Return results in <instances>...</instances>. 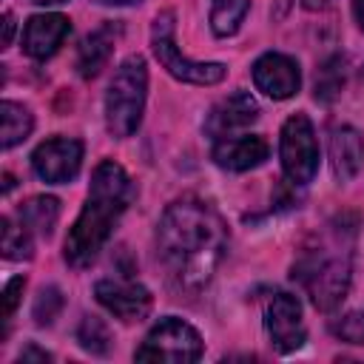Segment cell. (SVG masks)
<instances>
[{"label": "cell", "mask_w": 364, "mask_h": 364, "mask_svg": "<svg viewBox=\"0 0 364 364\" xmlns=\"http://www.w3.org/2000/svg\"><path fill=\"white\" fill-rule=\"evenodd\" d=\"M23 287H26V279H23V276H14V279L6 284V290H3V321L11 318V313H14L17 301H20V290H23Z\"/></svg>", "instance_id": "25"}, {"label": "cell", "mask_w": 364, "mask_h": 364, "mask_svg": "<svg viewBox=\"0 0 364 364\" xmlns=\"http://www.w3.org/2000/svg\"><path fill=\"white\" fill-rule=\"evenodd\" d=\"M264 327L279 353H293L304 344L307 330L301 321V304L290 293H273L264 307Z\"/></svg>", "instance_id": "9"}, {"label": "cell", "mask_w": 364, "mask_h": 364, "mask_svg": "<svg viewBox=\"0 0 364 364\" xmlns=\"http://www.w3.org/2000/svg\"><path fill=\"white\" fill-rule=\"evenodd\" d=\"M77 341L82 350H88L91 355H105L111 350V330L102 318L97 316H85L77 327Z\"/></svg>", "instance_id": "21"}, {"label": "cell", "mask_w": 364, "mask_h": 364, "mask_svg": "<svg viewBox=\"0 0 364 364\" xmlns=\"http://www.w3.org/2000/svg\"><path fill=\"white\" fill-rule=\"evenodd\" d=\"M17 219L37 236H51L57 219H60V199L54 196H31L28 202L20 205L17 210Z\"/></svg>", "instance_id": "17"}, {"label": "cell", "mask_w": 364, "mask_h": 364, "mask_svg": "<svg viewBox=\"0 0 364 364\" xmlns=\"http://www.w3.org/2000/svg\"><path fill=\"white\" fill-rule=\"evenodd\" d=\"M333 336L347 341V344H364V310H353V313H344L341 318H336L330 324Z\"/></svg>", "instance_id": "23"}, {"label": "cell", "mask_w": 364, "mask_h": 364, "mask_svg": "<svg viewBox=\"0 0 364 364\" xmlns=\"http://www.w3.org/2000/svg\"><path fill=\"white\" fill-rule=\"evenodd\" d=\"M82 165V142L71 136H51L40 142L31 154L34 173L48 185H63L77 176Z\"/></svg>", "instance_id": "8"}, {"label": "cell", "mask_w": 364, "mask_h": 364, "mask_svg": "<svg viewBox=\"0 0 364 364\" xmlns=\"http://www.w3.org/2000/svg\"><path fill=\"white\" fill-rule=\"evenodd\" d=\"M0 117H3V148H6V151L14 148V145H20V142L31 134V128H34L31 111H28L26 105H20V102L6 100V102L0 105Z\"/></svg>", "instance_id": "18"}, {"label": "cell", "mask_w": 364, "mask_h": 364, "mask_svg": "<svg viewBox=\"0 0 364 364\" xmlns=\"http://www.w3.org/2000/svg\"><path fill=\"white\" fill-rule=\"evenodd\" d=\"M114 40H117V26L114 23H105V26H100L97 31H91L80 43V51H77V74L82 80H91V77H97L105 68V63H108V57L114 51Z\"/></svg>", "instance_id": "16"}, {"label": "cell", "mask_w": 364, "mask_h": 364, "mask_svg": "<svg viewBox=\"0 0 364 364\" xmlns=\"http://www.w3.org/2000/svg\"><path fill=\"white\" fill-rule=\"evenodd\" d=\"M151 48H154V57L159 60V65L171 77H176L179 82L216 85L228 74V68L222 63H196V60H188L176 48V40H173V11L156 14V20L151 26Z\"/></svg>", "instance_id": "5"}, {"label": "cell", "mask_w": 364, "mask_h": 364, "mask_svg": "<svg viewBox=\"0 0 364 364\" xmlns=\"http://www.w3.org/2000/svg\"><path fill=\"white\" fill-rule=\"evenodd\" d=\"M145 94H148L145 60L139 54H131L119 63L105 91V128L111 136L125 139L139 128L145 111Z\"/></svg>", "instance_id": "4"}, {"label": "cell", "mask_w": 364, "mask_h": 364, "mask_svg": "<svg viewBox=\"0 0 364 364\" xmlns=\"http://www.w3.org/2000/svg\"><path fill=\"white\" fill-rule=\"evenodd\" d=\"M270 148L262 136L256 134H239V136H222V139H213V162L225 171H250V168H259L264 159H267Z\"/></svg>", "instance_id": "14"}, {"label": "cell", "mask_w": 364, "mask_h": 364, "mask_svg": "<svg viewBox=\"0 0 364 364\" xmlns=\"http://www.w3.org/2000/svg\"><path fill=\"white\" fill-rule=\"evenodd\" d=\"M11 185H14V179H11V173H3V191H6V193L11 191Z\"/></svg>", "instance_id": "31"}, {"label": "cell", "mask_w": 364, "mask_h": 364, "mask_svg": "<svg viewBox=\"0 0 364 364\" xmlns=\"http://www.w3.org/2000/svg\"><path fill=\"white\" fill-rule=\"evenodd\" d=\"M253 82L264 97L287 100L299 91L301 71H299V63L293 57L279 54V51H267L253 63Z\"/></svg>", "instance_id": "11"}, {"label": "cell", "mask_w": 364, "mask_h": 364, "mask_svg": "<svg viewBox=\"0 0 364 364\" xmlns=\"http://www.w3.org/2000/svg\"><path fill=\"white\" fill-rule=\"evenodd\" d=\"M11 37H14V14L6 11V17H3V46H11Z\"/></svg>", "instance_id": "26"}, {"label": "cell", "mask_w": 364, "mask_h": 364, "mask_svg": "<svg viewBox=\"0 0 364 364\" xmlns=\"http://www.w3.org/2000/svg\"><path fill=\"white\" fill-rule=\"evenodd\" d=\"M256 117H259L256 100L247 91H236L210 108V114L205 117V134L210 139H222L239 128H247L250 122H256Z\"/></svg>", "instance_id": "12"}, {"label": "cell", "mask_w": 364, "mask_h": 364, "mask_svg": "<svg viewBox=\"0 0 364 364\" xmlns=\"http://www.w3.org/2000/svg\"><path fill=\"white\" fill-rule=\"evenodd\" d=\"M353 14H355V23H358V28L364 31V0H353Z\"/></svg>", "instance_id": "28"}, {"label": "cell", "mask_w": 364, "mask_h": 364, "mask_svg": "<svg viewBox=\"0 0 364 364\" xmlns=\"http://www.w3.org/2000/svg\"><path fill=\"white\" fill-rule=\"evenodd\" d=\"M94 296L108 313H114L122 321H142L154 304L148 287L131 279H100L94 284Z\"/></svg>", "instance_id": "10"}, {"label": "cell", "mask_w": 364, "mask_h": 364, "mask_svg": "<svg viewBox=\"0 0 364 364\" xmlns=\"http://www.w3.org/2000/svg\"><path fill=\"white\" fill-rule=\"evenodd\" d=\"M199 355H202L199 333L188 321L173 316L156 321L134 353L136 361H173V364H188L196 361Z\"/></svg>", "instance_id": "6"}, {"label": "cell", "mask_w": 364, "mask_h": 364, "mask_svg": "<svg viewBox=\"0 0 364 364\" xmlns=\"http://www.w3.org/2000/svg\"><path fill=\"white\" fill-rule=\"evenodd\" d=\"M63 310V296L57 287H43L37 301H34V321L37 324H51Z\"/></svg>", "instance_id": "24"}, {"label": "cell", "mask_w": 364, "mask_h": 364, "mask_svg": "<svg viewBox=\"0 0 364 364\" xmlns=\"http://www.w3.org/2000/svg\"><path fill=\"white\" fill-rule=\"evenodd\" d=\"M341 85H344V60L336 54V57H330L318 68V77H316V100H321V102L336 100L338 91H341Z\"/></svg>", "instance_id": "22"}, {"label": "cell", "mask_w": 364, "mask_h": 364, "mask_svg": "<svg viewBox=\"0 0 364 364\" xmlns=\"http://www.w3.org/2000/svg\"><path fill=\"white\" fill-rule=\"evenodd\" d=\"M31 3H37V6H54V3H65V0H31Z\"/></svg>", "instance_id": "32"}, {"label": "cell", "mask_w": 364, "mask_h": 364, "mask_svg": "<svg viewBox=\"0 0 364 364\" xmlns=\"http://www.w3.org/2000/svg\"><path fill=\"white\" fill-rule=\"evenodd\" d=\"M330 165L338 182H350L364 165V139L355 128L341 125L330 136Z\"/></svg>", "instance_id": "15"}, {"label": "cell", "mask_w": 364, "mask_h": 364, "mask_svg": "<svg viewBox=\"0 0 364 364\" xmlns=\"http://www.w3.org/2000/svg\"><path fill=\"white\" fill-rule=\"evenodd\" d=\"M279 156L284 176L293 185H307L313 182L318 171V142L313 134V125L304 114H293L282 125V139H279Z\"/></svg>", "instance_id": "7"}, {"label": "cell", "mask_w": 364, "mask_h": 364, "mask_svg": "<svg viewBox=\"0 0 364 364\" xmlns=\"http://www.w3.org/2000/svg\"><path fill=\"white\" fill-rule=\"evenodd\" d=\"M350 270V250H344L338 242H318L316 247H307L293 264V279L304 287L316 310L327 313L347 296Z\"/></svg>", "instance_id": "3"}, {"label": "cell", "mask_w": 364, "mask_h": 364, "mask_svg": "<svg viewBox=\"0 0 364 364\" xmlns=\"http://www.w3.org/2000/svg\"><path fill=\"white\" fill-rule=\"evenodd\" d=\"M102 6H128V3H139V0H97Z\"/></svg>", "instance_id": "30"}, {"label": "cell", "mask_w": 364, "mask_h": 364, "mask_svg": "<svg viewBox=\"0 0 364 364\" xmlns=\"http://www.w3.org/2000/svg\"><path fill=\"white\" fill-rule=\"evenodd\" d=\"M31 358H37V361H48L51 355H48L46 350H37V347H26V350L20 353V361H31Z\"/></svg>", "instance_id": "27"}, {"label": "cell", "mask_w": 364, "mask_h": 364, "mask_svg": "<svg viewBox=\"0 0 364 364\" xmlns=\"http://www.w3.org/2000/svg\"><path fill=\"white\" fill-rule=\"evenodd\" d=\"M225 250L228 228L208 202L185 196L165 208L156 228V259L173 293H202L213 279Z\"/></svg>", "instance_id": "1"}, {"label": "cell", "mask_w": 364, "mask_h": 364, "mask_svg": "<svg viewBox=\"0 0 364 364\" xmlns=\"http://www.w3.org/2000/svg\"><path fill=\"white\" fill-rule=\"evenodd\" d=\"M250 0H210V28L216 37H230L245 23Z\"/></svg>", "instance_id": "19"}, {"label": "cell", "mask_w": 364, "mask_h": 364, "mask_svg": "<svg viewBox=\"0 0 364 364\" xmlns=\"http://www.w3.org/2000/svg\"><path fill=\"white\" fill-rule=\"evenodd\" d=\"M301 6H304L307 11H321V9L327 6V0H301Z\"/></svg>", "instance_id": "29"}, {"label": "cell", "mask_w": 364, "mask_h": 364, "mask_svg": "<svg viewBox=\"0 0 364 364\" xmlns=\"http://www.w3.org/2000/svg\"><path fill=\"white\" fill-rule=\"evenodd\" d=\"M131 199H134V182L128 179L122 165H117L114 159H102L94 168L88 199L74 228L65 236V262L71 267H88L100 256Z\"/></svg>", "instance_id": "2"}, {"label": "cell", "mask_w": 364, "mask_h": 364, "mask_svg": "<svg viewBox=\"0 0 364 364\" xmlns=\"http://www.w3.org/2000/svg\"><path fill=\"white\" fill-rule=\"evenodd\" d=\"M3 256L6 259H31L34 253V242H31V230L20 222H14L11 216H3Z\"/></svg>", "instance_id": "20"}, {"label": "cell", "mask_w": 364, "mask_h": 364, "mask_svg": "<svg viewBox=\"0 0 364 364\" xmlns=\"http://www.w3.org/2000/svg\"><path fill=\"white\" fill-rule=\"evenodd\" d=\"M71 34V20L63 14H34L23 28V51L31 60H48Z\"/></svg>", "instance_id": "13"}]
</instances>
